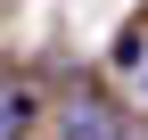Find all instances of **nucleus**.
I'll return each mask as SVG.
<instances>
[{
	"mask_svg": "<svg viewBox=\"0 0 148 140\" xmlns=\"http://www.w3.org/2000/svg\"><path fill=\"white\" fill-rule=\"evenodd\" d=\"M25 132H33V91L0 74V140H25Z\"/></svg>",
	"mask_w": 148,
	"mask_h": 140,
	"instance_id": "1",
	"label": "nucleus"
},
{
	"mask_svg": "<svg viewBox=\"0 0 148 140\" xmlns=\"http://www.w3.org/2000/svg\"><path fill=\"white\" fill-rule=\"evenodd\" d=\"M66 132H74V140H123L115 124H107V107H74V115H66Z\"/></svg>",
	"mask_w": 148,
	"mask_h": 140,
	"instance_id": "2",
	"label": "nucleus"
}]
</instances>
